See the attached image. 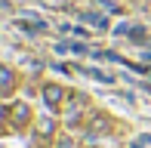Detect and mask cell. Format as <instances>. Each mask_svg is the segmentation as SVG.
Returning a JSON list of instances; mask_svg holds the SVG:
<instances>
[{
    "instance_id": "1",
    "label": "cell",
    "mask_w": 151,
    "mask_h": 148,
    "mask_svg": "<svg viewBox=\"0 0 151 148\" xmlns=\"http://www.w3.org/2000/svg\"><path fill=\"white\" fill-rule=\"evenodd\" d=\"M40 96H43L46 108H59V105H62V99H65V90H62L59 83H43Z\"/></svg>"
},
{
    "instance_id": "5",
    "label": "cell",
    "mask_w": 151,
    "mask_h": 148,
    "mask_svg": "<svg viewBox=\"0 0 151 148\" xmlns=\"http://www.w3.org/2000/svg\"><path fill=\"white\" fill-rule=\"evenodd\" d=\"M34 133H37V139H50L52 133H56V124H52V120H40Z\"/></svg>"
},
{
    "instance_id": "2",
    "label": "cell",
    "mask_w": 151,
    "mask_h": 148,
    "mask_svg": "<svg viewBox=\"0 0 151 148\" xmlns=\"http://www.w3.org/2000/svg\"><path fill=\"white\" fill-rule=\"evenodd\" d=\"M9 120H12V126H25V124L31 120V108H28L25 102H16V105L9 108Z\"/></svg>"
},
{
    "instance_id": "4",
    "label": "cell",
    "mask_w": 151,
    "mask_h": 148,
    "mask_svg": "<svg viewBox=\"0 0 151 148\" xmlns=\"http://www.w3.org/2000/svg\"><path fill=\"white\" fill-rule=\"evenodd\" d=\"M80 19H83V22H90V25H96L99 31H105V28H108V19H105V16H99V12H80Z\"/></svg>"
},
{
    "instance_id": "6",
    "label": "cell",
    "mask_w": 151,
    "mask_h": 148,
    "mask_svg": "<svg viewBox=\"0 0 151 148\" xmlns=\"http://www.w3.org/2000/svg\"><path fill=\"white\" fill-rule=\"evenodd\" d=\"M22 28H28V31H43L46 25L40 22V19H31V16H25V19H22Z\"/></svg>"
},
{
    "instance_id": "3",
    "label": "cell",
    "mask_w": 151,
    "mask_h": 148,
    "mask_svg": "<svg viewBox=\"0 0 151 148\" xmlns=\"http://www.w3.org/2000/svg\"><path fill=\"white\" fill-rule=\"evenodd\" d=\"M12 86H16V77H12V68H0V96L3 99H9L12 96Z\"/></svg>"
},
{
    "instance_id": "7",
    "label": "cell",
    "mask_w": 151,
    "mask_h": 148,
    "mask_svg": "<svg viewBox=\"0 0 151 148\" xmlns=\"http://www.w3.org/2000/svg\"><path fill=\"white\" fill-rule=\"evenodd\" d=\"M56 148H77V145H74V142H71V139H68V136H62L59 142H56Z\"/></svg>"
}]
</instances>
